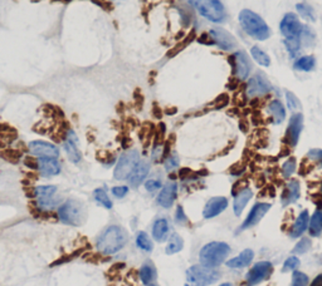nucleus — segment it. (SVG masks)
I'll return each instance as SVG.
<instances>
[{
    "label": "nucleus",
    "mask_w": 322,
    "mask_h": 286,
    "mask_svg": "<svg viewBox=\"0 0 322 286\" xmlns=\"http://www.w3.org/2000/svg\"><path fill=\"white\" fill-rule=\"evenodd\" d=\"M128 241V234L120 225H111L99 235L96 247L102 255H115L121 251Z\"/></svg>",
    "instance_id": "obj_1"
},
{
    "label": "nucleus",
    "mask_w": 322,
    "mask_h": 286,
    "mask_svg": "<svg viewBox=\"0 0 322 286\" xmlns=\"http://www.w3.org/2000/svg\"><path fill=\"white\" fill-rule=\"evenodd\" d=\"M239 23L244 32L255 41H266L271 37V29L267 23L249 9H244L239 13Z\"/></svg>",
    "instance_id": "obj_2"
},
{
    "label": "nucleus",
    "mask_w": 322,
    "mask_h": 286,
    "mask_svg": "<svg viewBox=\"0 0 322 286\" xmlns=\"http://www.w3.org/2000/svg\"><path fill=\"white\" fill-rule=\"evenodd\" d=\"M230 247L228 243L221 241H213L203 246V249L199 252V260L200 265L210 269H217L229 256Z\"/></svg>",
    "instance_id": "obj_3"
},
{
    "label": "nucleus",
    "mask_w": 322,
    "mask_h": 286,
    "mask_svg": "<svg viewBox=\"0 0 322 286\" xmlns=\"http://www.w3.org/2000/svg\"><path fill=\"white\" fill-rule=\"evenodd\" d=\"M57 215H58V220L64 225L78 227L83 225L86 220V208L81 201L70 198L59 205V207L57 208Z\"/></svg>",
    "instance_id": "obj_4"
},
{
    "label": "nucleus",
    "mask_w": 322,
    "mask_h": 286,
    "mask_svg": "<svg viewBox=\"0 0 322 286\" xmlns=\"http://www.w3.org/2000/svg\"><path fill=\"white\" fill-rule=\"evenodd\" d=\"M201 17L213 23H222L225 19V10L221 0H189Z\"/></svg>",
    "instance_id": "obj_5"
},
{
    "label": "nucleus",
    "mask_w": 322,
    "mask_h": 286,
    "mask_svg": "<svg viewBox=\"0 0 322 286\" xmlns=\"http://www.w3.org/2000/svg\"><path fill=\"white\" fill-rule=\"evenodd\" d=\"M186 279L193 286H210L221 279V272L203 265H193L186 270Z\"/></svg>",
    "instance_id": "obj_6"
},
{
    "label": "nucleus",
    "mask_w": 322,
    "mask_h": 286,
    "mask_svg": "<svg viewBox=\"0 0 322 286\" xmlns=\"http://www.w3.org/2000/svg\"><path fill=\"white\" fill-rule=\"evenodd\" d=\"M140 162V154L137 150H128L120 156L115 171H113V177L117 181H124L130 177L131 172L134 171L136 165Z\"/></svg>",
    "instance_id": "obj_7"
},
{
    "label": "nucleus",
    "mask_w": 322,
    "mask_h": 286,
    "mask_svg": "<svg viewBox=\"0 0 322 286\" xmlns=\"http://www.w3.org/2000/svg\"><path fill=\"white\" fill-rule=\"evenodd\" d=\"M273 272V265L270 261H259L252 266V269L246 275V283L248 286H255L262 281L267 280Z\"/></svg>",
    "instance_id": "obj_8"
},
{
    "label": "nucleus",
    "mask_w": 322,
    "mask_h": 286,
    "mask_svg": "<svg viewBox=\"0 0 322 286\" xmlns=\"http://www.w3.org/2000/svg\"><path fill=\"white\" fill-rule=\"evenodd\" d=\"M28 151L32 156L37 157V158H57L59 157V148L54 146L50 142L37 141L29 142L28 145Z\"/></svg>",
    "instance_id": "obj_9"
},
{
    "label": "nucleus",
    "mask_w": 322,
    "mask_h": 286,
    "mask_svg": "<svg viewBox=\"0 0 322 286\" xmlns=\"http://www.w3.org/2000/svg\"><path fill=\"white\" fill-rule=\"evenodd\" d=\"M279 29H281L282 35L286 39H291V38H301V34L303 29H305V26L302 25V23L299 22L298 17L296 14L287 13L283 17V19H282Z\"/></svg>",
    "instance_id": "obj_10"
},
{
    "label": "nucleus",
    "mask_w": 322,
    "mask_h": 286,
    "mask_svg": "<svg viewBox=\"0 0 322 286\" xmlns=\"http://www.w3.org/2000/svg\"><path fill=\"white\" fill-rule=\"evenodd\" d=\"M271 90H272V86L263 73H257L248 81L247 97H249V98L261 97V95L270 93Z\"/></svg>",
    "instance_id": "obj_11"
},
{
    "label": "nucleus",
    "mask_w": 322,
    "mask_h": 286,
    "mask_svg": "<svg viewBox=\"0 0 322 286\" xmlns=\"http://www.w3.org/2000/svg\"><path fill=\"white\" fill-rule=\"evenodd\" d=\"M302 130H303V116L301 113H295L290 118L287 131H286V142L291 147L297 146Z\"/></svg>",
    "instance_id": "obj_12"
},
{
    "label": "nucleus",
    "mask_w": 322,
    "mask_h": 286,
    "mask_svg": "<svg viewBox=\"0 0 322 286\" xmlns=\"http://www.w3.org/2000/svg\"><path fill=\"white\" fill-rule=\"evenodd\" d=\"M270 210L271 203H255L252 207V210L249 211V214H248V216L246 217V220H244L243 223L241 225V227H239V231H244V230H247V228H250L257 225Z\"/></svg>",
    "instance_id": "obj_13"
},
{
    "label": "nucleus",
    "mask_w": 322,
    "mask_h": 286,
    "mask_svg": "<svg viewBox=\"0 0 322 286\" xmlns=\"http://www.w3.org/2000/svg\"><path fill=\"white\" fill-rule=\"evenodd\" d=\"M77 143H78V138H77L74 131L68 130L63 139V148L66 151V154H67L68 159L72 163H75V165L79 163L82 159V154L77 147Z\"/></svg>",
    "instance_id": "obj_14"
},
{
    "label": "nucleus",
    "mask_w": 322,
    "mask_h": 286,
    "mask_svg": "<svg viewBox=\"0 0 322 286\" xmlns=\"http://www.w3.org/2000/svg\"><path fill=\"white\" fill-rule=\"evenodd\" d=\"M209 35L212 38V41L222 50L234 49L237 46V42H235L234 37L229 32L224 30L223 28H213V29L209 30Z\"/></svg>",
    "instance_id": "obj_15"
},
{
    "label": "nucleus",
    "mask_w": 322,
    "mask_h": 286,
    "mask_svg": "<svg viewBox=\"0 0 322 286\" xmlns=\"http://www.w3.org/2000/svg\"><path fill=\"white\" fill-rule=\"evenodd\" d=\"M35 170L43 177H54L61 174L62 166L57 158H38Z\"/></svg>",
    "instance_id": "obj_16"
},
{
    "label": "nucleus",
    "mask_w": 322,
    "mask_h": 286,
    "mask_svg": "<svg viewBox=\"0 0 322 286\" xmlns=\"http://www.w3.org/2000/svg\"><path fill=\"white\" fill-rule=\"evenodd\" d=\"M233 58H234L235 75L241 81H246L249 77L250 72H252V63L248 58L247 53H244L243 50H238Z\"/></svg>",
    "instance_id": "obj_17"
},
{
    "label": "nucleus",
    "mask_w": 322,
    "mask_h": 286,
    "mask_svg": "<svg viewBox=\"0 0 322 286\" xmlns=\"http://www.w3.org/2000/svg\"><path fill=\"white\" fill-rule=\"evenodd\" d=\"M226 207H228V199L225 197H213L206 202L205 207H204L203 217L204 219H213V217L221 215L224 210H226Z\"/></svg>",
    "instance_id": "obj_18"
},
{
    "label": "nucleus",
    "mask_w": 322,
    "mask_h": 286,
    "mask_svg": "<svg viewBox=\"0 0 322 286\" xmlns=\"http://www.w3.org/2000/svg\"><path fill=\"white\" fill-rule=\"evenodd\" d=\"M176 196H177V185L175 182H170L161 188L160 194L157 195L156 202L159 203L161 207L170 208L173 205H174Z\"/></svg>",
    "instance_id": "obj_19"
},
{
    "label": "nucleus",
    "mask_w": 322,
    "mask_h": 286,
    "mask_svg": "<svg viewBox=\"0 0 322 286\" xmlns=\"http://www.w3.org/2000/svg\"><path fill=\"white\" fill-rule=\"evenodd\" d=\"M149 172H150V162L140 159V162L136 165V167L134 168V171L131 172L130 177L127 178L131 187H135V188L139 187V186L145 181Z\"/></svg>",
    "instance_id": "obj_20"
},
{
    "label": "nucleus",
    "mask_w": 322,
    "mask_h": 286,
    "mask_svg": "<svg viewBox=\"0 0 322 286\" xmlns=\"http://www.w3.org/2000/svg\"><path fill=\"white\" fill-rule=\"evenodd\" d=\"M299 194H301V187H299V182L297 179H291L286 185L285 190L282 192L281 202L283 206H288L291 203L296 202L299 198Z\"/></svg>",
    "instance_id": "obj_21"
},
{
    "label": "nucleus",
    "mask_w": 322,
    "mask_h": 286,
    "mask_svg": "<svg viewBox=\"0 0 322 286\" xmlns=\"http://www.w3.org/2000/svg\"><path fill=\"white\" fill-rule=\"evenodd\" d=\"M253 197V191L249 187H244L238 194L235 195L234 202H233V211L235 216H241L242 212L244 211L246 206L248 205Z\"/></svg>",
    "instance_id": "obj_22"
},
{
    "label": "nucleus",
    "mask_w": 322,
    "mask_h": 286,
    "mask_svg": "<svg viewBox=\"0 0 322 286\" xmlns=\"http://www.w3.org/2000/svg\"><path fill=\"white\" fill-rule=\"evenodd\" d=\"M253 259H254V252H253V250L246 249L237 257H233V259L226 261L225 265L228 266L229 269H244V267H247L248 265H250Z\"/></svg>",
    "instance_id": "obj_23"
},
{
    "label": "nucleus",
    "mask_w": 322,
    "mask_h": 286,
    "mask_svg": "<svg viewBox=\"0 0 322 286\" xmlns=\"http://www.w3.org/2000/svg\"><path fill=\"white\" fill-rule=\"evenodd\" d=\"M169 231H170L169 221L164 217L157 219L152 225V237L156 242H165L169 239Z\"/></svg>",
    "instance_id": "obj_24"
},
{
    "label": "nucleus",
    "mask_w": 322,
    "mask_h": 286,
    "mask_svg": "<svg viewBox=\"0 0 322 286\" xmlns=\"http://www.w3.org/2000/svg\"><path fill=\"white\" fill-rule=\"evenodd\" d=\"M308 221H310V215H308L307 210H305V211H302L301 214L297 216L296 221H295V223H293L292 227H291L290 236L292 237V239L301 237L308 228Z\"/></svg>",
    "instance_id": "obj_25"
},
{
    "label": "nucleus",
    "mask_w": 322,
    "mask_h": 286,
    "mask_svg": "<svg viewBox=\"0 0 322 286\" xmlns=\"http://www.w3.org/2000/svg\"><path fill=\"white\" fill-rule=\"evenodd\" d=\"M63 202L61 197L58 196H50V197H43V198H37L35 199V207L38 210L44 212H50L53 210H57L59 205Z\"/></svg>",
    "instance_id": "obj_26"
},
{
    "label": "nucleus",
    "mask_w": 322,
    "mask_h": 286,
    "mask_svg": "<svg viewBox=\"0 0 322 286\" xmlns=\"http://www.w3.org/2000/svg\"><path fill=\"white\" fill-rule=\"evenodd\" d=\"M268 112H270L273 121H274V123H277V125H281L282 122L286 119L285 106H283L282 102L278 101V99H274V101H272L268 104Z\"/></svg>",
    "instance_id": "obj_27"
},
{
    "label": "nucleus",
    "mask_w": 322,
    "mask_h": 286,
    "mask_svg": "<svg viewBox=\"0 0 322 286\" xmlns=\"http://www.w3.org/2000/svg\"><path fill=\"white\" fill-rule=\"evenodd\" d=\"M156 269H155V266L151 263H145L139 270V278L145 286H149L150 284L154 283V280L156 279Z\"/></svg>",
    "instance_id": "obj_28"
},
{
    "label": "nucleus",
    "mask_w": 322,
    "mask_h": 286,
    "mask_svg": "<svg viewBox=\"0 0 322 286\" xmlns=\"http://www.w3.org/2000/svg\"><path fill=\"white\" fill-rule=\"evenodd\" d=\"M308 232L310 236L319 237L322 234V210H316L308 221Z\"/></svg>",
    "instance_id": "obj_29"
},
{
    "label": "nucleus",
    "mask_w": 322,
    "mask_h": 286,
    "mask_svg": "<svg viewBox=\"0 0 322 286\" xmlns=\"http://www.w3.org/2000/svg\"><path fill=\"white\" fill-rule=\"evenodd\" d=\"M93 199H95V202L97 203L99 206H101V207L106 208V210H111V208L113 207V202L112 199L110 198V196H108L107 191L105 190V188H96V190L93 191Z\"/></svg>",
    "instance_id": "obj_30"
},
{
    "label": "nucleus",
    "mask_w": 322,
    "mask_h": 286,
    "mask_svg": "<svg viewBox=\"0 0 322 286\" xmlns=\"http://www.w3.org/2000/svg\"><path fill=\"white\" fill-rule=\"evenodd\" d=\"M184 247V240L183 237L179 234H173L172 236H169V242L165 247L166 255H174L180 252Z\"/></svg>",
    "instance_id": "obj_31"
},
{
    "label": "nucleus",
    "mask_w": 322,
    "mask_h": 286,
    "mask_svg": "<svg viewBox=\"0 0 322 286\" xmlns=\"http://www.w3.org/2000/svg\"><path fill=\"white\" fill-rule=\"evenodd\" d=\"M315 66H316V59L312 57V55H305V57H301V58L297 59L293 64L295 69L301 70V72H311L314 69Z\"/></svg>",
    "instance_id": "obj_32"
},
{
    "label": "nucleus",
    "mask_w": 322,
    "mask_h": 286,
    "mask_svg": "<svg viewBox=\"0 0 322 286\" xmlns=\"http://www.w3.org/2000/svg\"><path fill=\"white\" fill-rule=\"evenodd\" d=\"M57 191H58V188L55 185H42L33 188L32 195L35 198H43V197L54 196L57 194Z\"/></svg>",
    "instance_id": "obj_33"
},
{
    "label": "nucleus",
    "mask_w": 322,
    "mask_h": 286,
    "mask_svg": "<svg viewBox=\"0 0 322 286\" xmlns=\"http://www.w3.org/2000/svg\"><path fill=\"white\" fill-rule=\"evenodd\" d=\"M136 245L140 250L145 252H151L154 249V243L145 231H139L136 234Z\"/></svg>",
    "instance_id": "obj_34"
},
{
    "label": "nucleus",
    "mask_w": 322,
    "mask_h": 286,
    "mask_svg": "<svg viewBox=\"0 0 322 286\" xmlns=\"http://www.w3.org/2000/svg\"><path fill=\"white\" fill-rule=\"evenodd\" d=\"M250 53H252V57L259 66H270L271 64V58L270 55L267 54L266 52L258 48V46H253L252 49H250Z\"/></svg>",
    "instance_id": "obj_35"
},
{
    "label": "nucleus",
    "mask_w": 322,
    "mask_h": 286,
    "mask_svg": "<svg viewBox=\"0 0 322 286\" xmlns=\"http://www.w3.org/2000/svg\"><path fill=\"white\" fill-rule=\"evenodd\" d=\"M296 9H297V12L299 13V15H301L303 19H306V21H308V22H315L314 9L311 8L310 5H307V4H303V3H299L296 5Z\"/></svg>",
    "instance_id": "obj_36"
},
{
    "label": "nucleus",
    "mask_w": 322,
    "mask_h": 286,
    "mask_svg": "<svg viewBox=\"0 0 322 286\" xmlns=\"http://www.w3.org/2000/svg\"><path fill=\"white\" fill-rule=\"evenodd\" d=\"M311 245H312V243H311L310 239H308V237H303V239H301V240L297 242V245L293 247L292 254L295 255L306 254V252L311 249Z\"/></svg>",
    "instance_id": "obj_37"
},
{
    "label": "nucleus",
    "mask_w": 322,
    "mask_h": 286,
    "mask_svg": "<svg viewBox=\"0 0 322 286\" xmlns=\"http://www.w3.org/2000/svg\"><path fill=\"white\" fill-rule=\"evenodd\" d=\"M285 44L287 50L291 55H295L299 52L301 48V38H291V39H285Z\"/></svg>",
    "instance_id": "obj_38"
},
{
    "label": "nucleus",
    "mask_w": 322,
    "mask_h": 286,
    "mask_svg": "<svg viewBox=\"0 0 322 286\" xmlns=\"http://www.w3.org/2000/svg\"><path fill=\"white\" fill-rule=\"evenodd\" d=\"M295 171H296V159L291 157L282 166V175H283V177L288 178L295 174Z\"/></svg>",
    "instance_id": "obj_39"
},
{
    "label": "nucleus",
    "mask_w": 322,
    "mask_h": 286,
    "mask_svg": "<svg viewBox=\"0 0 322 286\" xmlns=\"http://www.w3.org/2000/svg\"><path fill=\"white\" fill-rule=\"evenodd\" d=\"M308 276L301 271H293L292 285L291 286H308Z\"/></svg>",
    "instance_id": "obj_40"
},
{
    "label": "nucleus",
    "mask_w": 322,
    "mask_h": 286,
    "mask_svg": "<svg viewBox=\"0 0 322 286\" xmlns=\"http://www.w3.org/2000/svg\"><path fill=\"white\" fill-rule=\"evenodd\" d=\"M299 259L297 256H290L287 260L283 264V267H282V271L288 272V271H295L299 266Z\"/></svg>",
    "instance_id": "obj_41"
},
{
    "label": "nucleus",
    "mask_w": 322,
    "mask_h": 286,
    "mask_svg": "<svg viewBox=\"0 0 322 286\" xmlns=\"http://www.w3.org/2000/svg\"><path fill=\"white\" fill-rule=\"evenodd\" d=\"M286 99H287V106L291 110H301V103H299L298 98L292 92H290V90L286 92Z\"/></svg>",
    "instance_id": "obj_42"
},
{
    "label": "nucleus",
    "mask_w": 322,
    "mask_h": 286,
    "mask_svg": "<svg viewBox=\"0 0 322 286\" xmlns=\"http://www.w3.org/2000/svg\"><path fill=\"white\" fill-rule=\"evenodd\" d=\"M128 191H130L128 186H115L111 188V194L116 198H124L128 194Z\"/></svg>",
    "instance_id": "obj_43"
},
{
    "label": "nucleus",
    "mask_w": 322,
    "mask_h": 286,
    "mask_svg": "<svg viewBox=\"0 0 322 286\" xmlns=\"http://www.w3.org/2000/svg\"><path fill=\"white\" fill-rule=\"evenodd\" d=\"M307 157L312 161H315L322 168V150H311L307 154Z\"/></svg>",
    "instance_id": "obj_44"
},
{
    "label": "nucleus",
    "mask_w": 322,
    "mask_h": 286,
    "mask_svg": "<svg viewBox=\"0 0 322 286\" xmlns=\"http://www.w3.org/2000/svg\"><path fill=\"white\" fill-rule=\"evenodd\" d=\"M179 166V158L177 156L173 154V156H169L165 161V170L166 171H173Z\"/></svg>",
    "instance_id": "obj_45"
},
{
    "label": "nucleus",
    "mask_w": 322,
    "mask_h": 286,
    "mask_svg": "<svg viewBox=\"0 0 322 286\" xmlns=\"http://www.w3.org/2000/svg\"><path fill=\"white\" fill-rule=\"evenodd\" d=\"M161 181L160 179H149L145 182V188L149 192H155L156 190L161 188Z\"/></svg>",
    "instance_id": "obj_46"
},
{
    "label": "nucleus",
    "mask_w": 322,
    "mask_h": 286,
    "mask_svg": "<svg viewBox=\"0 0 322 286\" xmlns=\"http://www.w3.org/2000/svg\"><path fill=\"white\" fill-rule=\"evenodd\" d=\"M175 221H176L177 223H184L188 221L185 212H184L183 206H177L176 207V211H175Z\"/></svg>",
    "instance_id": "obj_47"
},
{
    "label": "nucleus",
    "mask_w": 322,
    "mask_h": 286,
    "mask_svg": "<svg viewBox=\"0 0 322 286\" xmlns=\"http://www.w3.org/2000/svg\"><path fill=\"white\" fill-rule=\"evenodd\" d=\"M311 286H322V275H319V276L312 281Z\"/></svg>",
    "instance_id": "obj_48"
},
{
    "label": "nucleus",
    "mask_w": 322,
    "mask_h": 286,
    "mask_svg": "<svg viewBox=\"0 0 322 286\" xmlns=\"http://www.w3.org/2000/svg\"><path fill=\"white\" fill-rule=\"evenodd\" d=\"M219 286H233V285L230 283H224V284H221Z\"/></svg>",
    "instance_id": "obj_49"
},
{
    "label": "nucleus",
    "mask_w": 322,
    "mask_h": 286,
    "mask_svg": "<svg viewBox=\"0 0 322 286\" xmlns=\"http://www.w3.org/2000/svg\"><path fill=\"white\" fill-rule=\"evenodd\" d=\"M149 286H157V285H155V284H150V285Z\"/></svg>",
    "instance_id": "obj_50"
},
{
    "label": "nucleus",
    "mask_w": 322,
    "mask_h": 286,
    "mask_svg": "<svg viewBox=\"0 0 322 286\" xmlns=\"http://www.w3.org/2000/svg\"><path fill=\"white\" fill-rule=\"evenodd\" d=\"M63 1H70V0H63Z\"/></svg>",
    "instance_id": "obj_51"
},
{
    "label": "nucleus",
    "mask_w": 322,
    "mask_h": 286,
    "mask_svg": "<svg viewBox=\"0 0 322 286\" xmlns=\"http://www.w3.org/2000/svg\"><path fill=\"white\" fill-rule=\"evenodd\" d=\"M185 286H189V285H185Z\"/></svg>",
    "instance_id": "obj_52"
}]
</instances>
